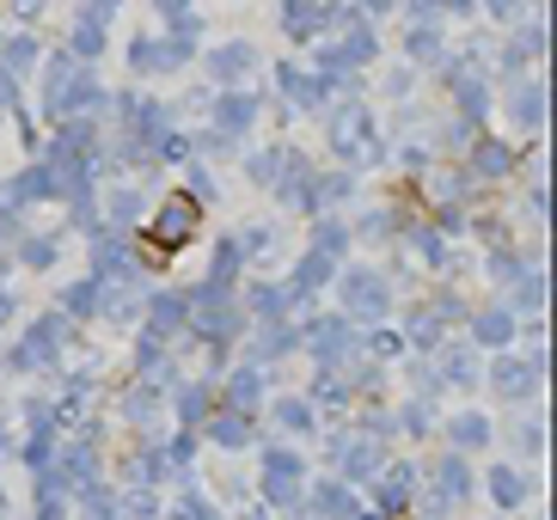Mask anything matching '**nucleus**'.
Masks as SVG:
<instances>
[{"label": "nucleus", "mask_w": 557, "mask_h": 520, "mask_svg": "<svg viewBox=\"0 0 557 520\" xmlns=\"http://www.w3.org/2000/svg\"><path fill=\"white\" fill-rule=\"evenodd\" d=\"M190 227H197V209H190V202H178V209L160 214V227H153V233H160V239H184Z\"/></svg>", "instance_id": "f257e3e1"}]
</instances>
